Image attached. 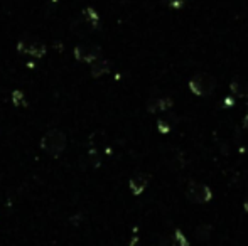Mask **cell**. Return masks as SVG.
Here are the masks:
<instances>
[{
  "label": "cell",
  "mask_w": 248,
  "mask_h": 246,
  "mask_svg": "<svg viewBox=\"0 0 248 246\" xmlns=\"http://www.w3.org/2000/svg\"><path fill=\"white\" fill-rule=\"evenodd\" d=\"M66 135L61 130H49L41 138V148L51 157H59L66 150Z\"/></svg>",
  "instance_id": "cell-1"
},
{
  "label": "cell",
  "mask_w": 248,
  "mask_h": 246,
  "mask_svg": "<svg viewBox=\"0 0 248 246\" xmlns=\"http://www.w3.org/2000/svg\"><path fill=\"white\" fill-rule=\"evenodd\" d=\"M216 81L213 76L206 74V72H198L191 78L189 81V89L191 93H194L196 96H208L215 91Z\"/></svg>",
  "instance_id": "cell-2"
},
{
  "label": "cell",
  "mask_w": 248,
  "mask_h": 246,
  "mask_svg": "<svg viewBox=\"0 0 248 246\" xmlns=\"http://www.w3.org/2000/svg\"><path fill=\"white\" fill-rule=\"evenodd\" d=\"M186 196H187V199L194 204H206L211 201L213 192H211V189L206 184H202V182H189Z\"/></svg>",
  "instance_id": "cell-3"
},
{
  "label": "cell",
  "mask_w": 248,
  "mask_h": 246,
  "mask_svg": "<svg viewBox=\"0 0 248 246\" xmlns=\"http://www.w3.org/2000/svg\"><path fill=\"white\" fill-rule=\"evenodd\" d=\"M17 51L31 58H43L46 54V46L36 39H20L17 43Z\"/></svg>",
  "instance_id": "cell-4"
},
{
  "label": "cell",
  "mask_w": 248,
  "mask_h": 246,
  "mask_svg": "<svg viewBox=\"0 0 248 246\" xmlns=\"http://www.w3.org/2000/svg\"><path fill=\"white\" fill-rule=\"evenodd\" d=\"M75 58L81 62H90L96 61L101 58V49L98 46H92V44H81V46L75 47Z\"/></svg>",
  "instance_id": "cell-5"
},
{
  "label": "cell",
  "mask_w": 248,
  "mask_h": 246,
  "mask_svg": "<svg viewBox=\"0 0 248 246\" xmlns=\"http://www.w3.org/2000/svg\"><path fill=\"white\" fill-rule=\"evenodd\" d=\"M172 108V100L170 98H150L147 103V110L150 113H164Z\"/></svg>",
  "instance_id": "cell-6"
},
{
  "label": "cell",
  "mask_w": 248,
  "mask_h": 246,
  "mask_svg": "<svg viewBox=\"0 0 248 246\" xmlns=\"http://www.w3.org/2000/svg\"><path fill=\"white\" fill-rule=\"evenodd\" d=\"M147 186H149V177L145 174H135L134 177H130V181H128V187H130V190L135 196H140V194L147 189Z\"/></svg>",
  "instance_id": "cell-7"
},
{
  "label": "cell",
  "mask_w": 248,
  "mask_h": 246,
  "mask_svg": "<svg viewBox=\"0 0 248 246\" xmlns=\"http://www.w3.org/2000/svg\"><path fill=\"white\" fill-rule=\"evenodd\" d=\"M230 93L233 98H248V81L247 79H233L230 83Z\"/></svg>",
  "instance_id": "cell-8"
},
{
  "label": "cell",
  "mask_w": 248,
  "mask_h": 246,
  "mask_svg": "<svg viewBox=\"0 0 248 246\" xmlns=\"http://www.w3.org/2000/svg\"><path fill=\"white\" fill-rule=\"evenodd\" d=\"M79 19H81L83 22H85L86 26H88L92 30H95L96 27H98V24H100V17H98V14H96L93 9H90V7H88V9L83 10V12H81V17H79Z\"/></svg>",
  "instance_id": "cell-9"
},
{
  "label": "cell",
  "mask_w": 248,
  "mask_h": 246,
  "mask_svg": "<svg viewBox=\"0 0 248 246\" xmlns=\"http://www.w3.org/2000/svg\"><path fill=\"white\" fill-rule=\"evenodd\" d=\"M108 71H110V62L103 59V58H98L96 61L92 62V76H95V78L107 74Z\"/></svg>",
  "instance_id": "cell-10"
},
{
  "label": "cell",
  "mask_w": 248,
  "mask_h": 246,
  "mask_svg": "<svg viewBox=\"0 0 248 246\" xmlns=\"http://www.w3.org/2000/svg\"><path fill=\"white\" fill-rule=\"evenodd\" d=\"M160 246H189V241H187V238L177 230L170 238H166V240L160 243Z\"/></svg>",
  "instance_id": "cell-11"
},
{
  "label": "cell",
  "mask_w": 248,
  "mask_h": 246,
  "mask_svg": "<svg viewBox=\"0 0 248 246\" xmlns=\"http://www.w3.org/2000/svg\"><path fill=\"white\" fill-rule=\"evenodd\" d=\"M157 130L160 131V133H169L170 130H172V123L167 122V120L160 118L159 122H157Z\"/></svg>",
  "instance_id": "cell-12"
},
{
  "label": "cell",
  "mask_w": 248,
  "mask_h": 246,
  "mask_svg": "<svg viewBox=\"0 0 248 246\" xmlns=\"http://www.w3.org/2000/svg\"><path fill=\"white\" fill-rule=\"evenodd\" d=\"M14 103L16 105H24V95L20 91H14Z\"/></svg>",
  "instance_id": "cell-13"
},
{
  "label": "cell",
  "mask_w": 248,
  "mask_h": 246,
  "mask_svg": "<svg viewBox=\"0 0 248 246\" xmlns=\"http://www.w3.org/2000/svg\"><path fill=\"white\" fill-rule=\"evenodd\" d=\"M184 3H186V0H170L169 5L174 7V9H179V7H183Z\"/></svg>",
  "instance_id": "cell-14"
},
{
  "label": "cell",
  "mask_w": 248,
  "mask_h": 246,
  "mask_svg": "<svg viewBox=\"0 0 248 246\" xmlns=\"http://www.w3.org/2000/svg\"><path fill=\"white\" fill-rule=\"evenodd\" d=\"M242 125H243V128H245V130H248V110H247L245 116H243V122H242Z\"/></svg>",
  "instance_id": "cell-15"
},
{
  "label": "cell",
  "mask_w": 248,
  "mask_h": 246,
  "mask_svg": "<svg viewBox=\"0 0 248 246\" xmlns=\"http://www.w3.org/2000/svg\"><path fill=\"white\" fill-rule=\"evenodd\" d=\"M243 207H245V211H247V213H248V199L245 201V203H243Z\"/></svg>",
  "instance_id": "cell-16"
}]
</instances>
